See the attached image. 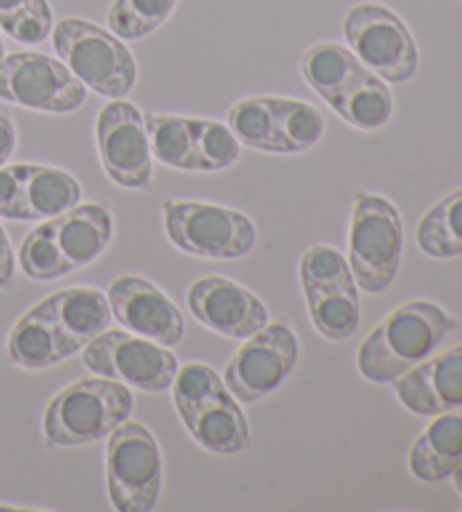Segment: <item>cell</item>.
<instances>
[{
  "instance_id": "37",
  "label": "cell",
  "mask_w": 462,
  "mask_h": 512,
  "mask_svg": "<svg viewBox=\"0 0 462 512\" xmlns=\"http://www.w3.org/2000/svg\"><path fill=\"white\" fill-rule=\"evenodd\" d=\"M3 57H5V43L0 39V61H3Z\"/></svg>"
},
{
  "instance_id": "22",
  "label": "cell",
  "mask_w": 462,
  "mask_h": 512,
  "mask_svg": "<svg viewBox=\"0 0 462 512\" xmlns=\"http://www.w3.org/2000/svg\"><path fill=\"white\" fill-rule=\"evenodd\" d=\"M417 246L435 260L462 255V188L442 197L417 224Z\"/></svg>"
},
{
  "instance_id": "13",
  "label": "cell",
  "mask_w": 462,
  "mask_h": 512,
  "mask_svg": "<svg viewBox=\"0 0 462 512\" xmlns=\"http://www.w3.org/2000/svg\"><path fill=\"white\" fill-rule=\"evenodd\" d=\"M188 307L201 325L230 339H248L269 325V310L262 300L221 276L199 278L190 285Z\"/></svg>"
},
{
  "instance_id": "26",
  "label": "cell",
  "mask_w": 462,
  "mask_h": 512,
  "mask_svg": "<svg viewBox=\"0 0 462 512\" xmlns=\"http://www.w3.org/2000/svg\"><path fill=\"white\" fill-rule=\"evenodd\" d=\"M309 316L318 334L330 341L350 339L359 328L361 305L354 291H305Z\"/></svg>"
},
{
  "instance_id": "11",
  "label": "cell",
  "mask_w": 462,
  "mask_h": 512,
  "mask_svg": "<svg viewBox=\"0 0 462 512\" xmlns=\"http://www.w3.org/2000/svg\"><path fill=\"white\" fill-rule=\"evenodd\" d=\"M97 152L109 179L127 190H145L154 179L145 116L131 102L104 104L95 122Z\"/></svg>"
},
{
  "instance_id": "2",
  "label": "cell",
  "mask_w": 462,
  "mask_h": 512,
  "mask_svg": "<svg viewBox=\"0 0 462 512\" xmlns=\"http://www.w3.org/2000/svg\"><path fill=\"white\" fill-rule=\"evenodd\" d=\"M131 411L133 393L127 384L84 377L52 397L43 416V440L50 449L91 445L111 436Z\"/></svg>"
},
{
  "instance_id": "20",
  "label": "cell",
  "mask_w": 462,
  "mask_h": 512,
  "mask_svg": "<svg viewBox=\"0 0 462 512\" xmlns=\"http://www.w3.org/2000/svg\"><path fill=\"white\" fill-rule=\"evenodd\" d=\"M190 436L212 454H237L248 447V420L235 397L228 393L203 404L183 420Z\"/></svg>"
},
{
  "instance_id": "16",
  "label": "cell",
  "mask_w": 462,
  "mask_h": 512,
  "mask_svg": "<svg viewBox=\"0 0 462 512\" xmlns=\"http://www.w3.org/2000/svg\"><path fill=\"white\" fill-rule=\"evenodd\" d=\"M462 463V406L433 416L408 452V470L417 481L449 479Z\"/></svg>"
},
{
  "instance_id": "9",
  "label": "cell",
  "mask_w": 462,
  "mask_h": 512,
  "mask_svg": "<svg viewBox=\"0 0 462 512\" xmlns=\"http://www.w3.org/2000/svg\"><path fill=\"white\" fill-rule=\"evenodd\" d=\"M0 100L41 113H73L86 102V86L64 61L14 52L0 61Z\"/></svg>"
},
{
  "instance_id": "18",
  "label": "cell",
  "mask_w": 462,
  "mask_h": 512,
  "mask_svg": "<svg viewBox=\"0 0 462 512\" xmlns=\"http://www.w3.org/2000/svg\"><path fill=\"white\" fill-rule=\"evenodd\" d=\"M7 355L16 366L28 370L52 368L68 359L46 300H41L16 321L7 339Z\"/></svg>"
},
{
  "instance_id": "8",
  "label": "cell",
  "mask_w": 462,
  "mask_h": 512,
  "mask_svg": "<svg viewBox=\"0 0 462 512\" xmlns=\"http://www.w3.org/2000/svg\"><path fill=\"white\" fill-rule=\"evenodd\" d=\"M82 364L97 377L115 379L145 393L170 391L179 361L161 343L124 330H104L84 348Z\"/></svg>"
},
{
  "instance_id": "24",
  "label": "cell",
  "mask_w": 462,
  "mask_h": 512,
  "mask_svg": "<svg viewBox=\"0 0 462 512\" xmlns=\"http://www.w3.org/2000/svg\"><path fill=\"white\" fill-rule=\"evenodd\" d=\"M334 111L354 129L377 131L384 129L393 118V95L384 79L368 70L341 95Z\"/></svg>"
},
{
  "instance_id": "21",
  "label": "cell",
  "mask_w": 462,
  "mask_h": 512,
  "mask_svg": "<svg viewBox=\"0 0 462 512\" xmlns=\"http://www.w3.org/2000/svg\"><path fill=\"white\" fill-rule=\"evenodd\" d=\"M82 201V185L70 172L50 165L23 163L25 222L52 219Z\"/></svg>"
},
{
  "instance_id": "15",
  "label": "cell",
  "mask_w": 462,
  "mask_h": 512,
  "mask_svg": "<svg viewBox=\"0 0 462 512\" xmlns=\"http://www.w3.org/2000/svg\"><path fill=\"white\" fill-rule=\"evenodd\" d=\"M46 303L68 357L84 350L113 321L109 298L93 287H70L57 291V294L46 298Z\"/></svg>"
},
{
  "instance_id": "29",
  "label": "cell",
  "mask_w": 462,
  "mask_h": 512,
  "mask_svg": "<svg viewBox=\"0 0 462 512\" xmlns=\"http://www.w3.org/2000/svg\"><path fill=\"white\" fill-rule=\"evenodd\" d=\"M300 285L302 291H354L350 262L330 244H316L300 258Z\"/></svg>"
},
{
  "instance_id": "17",
  "label": "cell",
  "mask_w": 462,
  "mask_h": 512,
  "mask_svg": "<svg viewBox=\"0 0 462 512\" xmlns=\"http://www.w3.org/2000/svg\"><path fill=\"white\" fill-rule=\"evenodd\" d=\"M52 226L73 271L93 264L113 240V217L100 203H77L68 213L52 217Z\"/></svg>"
},
{
  "instance_id": "1",
  "label": "cell",
  "mask_w": 462,
  "mask_h": 512,
  "mask_svg": "<svg viewBox=\"0 0 462 512\" xmlns=\"http://www.w3.org/2000/svg\"><path fill=\"white\" fill-rule=\"evenodd\" d=\"M456 319L431 300H411L390 312L357 352L359 373L372 384H393L397 377L431 357Z\"/></svg>"
},
{
  "instance_id": "36",
  "label": "cell",
  "mask_w": 462,
  "mask_h": 512,
  "mask_svg": "<svg viewBox=\"0 0 462 512\" xmlns=\"http://www.w3.org/2000/svg\"><path fill=\"white\" fill-rule=\"evenodd\" d=\"M451 481H453V488L462 494V463L458 465V470L451 474Z\"/></svg>"
},
{
  "instance_id": "19",
  "label": "cell",
  "mask_w": 462,
  "mask_h": 512,
  "mask_svg": "<svg viewBox=\"0 0 462 512\" xmlns=\"http://www.w3.org/2000/svg\"><path fill=\"white\" fill-rule=\"evenodd\" d=\"M300 73L305 77V82L312 86V91L321 95L334 109L341 95L354 82H359L368 73V68L354 57L350 48L334 41H321L305 50V55L300 59Z\"/></svg>"
},
{
  "instance_id": "5",
  "label": "cell",
  "mask_w": 462,
  "mask_h": 512,
  "mask_svg": "<svg viewBox=\"0 0 462 512\" xmlns=\"http://www.w3.org/2000/svg\"><path fill=\"white\" fill-rule=\"evenodd\" d=\"M165 233L188 255L206 260H239L257 242L255 224L239 210L203 201H165Z\"/></svg>"
},
{
  "instance_id": "35",
  "label": "cell",
  "mask_w": 462,
  "mask_h": 512,
  "mask_svg": "<svg viewBox=\"0 0 462 512\" xmlns=\"http://www.w3.org/2000/svg\"><path fill=\"white\" fill-rule=\"evenodd\" d=\"M14 251L3 224H0V289L7 287L14 278Z\"/></svg>"
},
{
  "instance_id": "3",
  "label": "cell",
  "mask_w": 462,
  "mask_h": 512,
  "mask_svg": "<svg viewBox=\"0 0 462 512\" xmlns=\"http://www.w3.org/2000/svg\"><path fill=\"white\" fill-rule=\"evenodd\" d=\"M52 46L79 82L93 93L124 100L136 86L138 66L131 50L113 32L77 16L52 28Z\"/></svg>"
},
{
  "instance_id": "30",
  "label": "cell",
  "mask_w": 462,
  "mask_h": 512,
  "mask_svg": "<svg viewBox=\"0 0 462 512\" xmlns=\"http://www.w3.org/2000/svg\"><path fill=\"white\" fill-rule=\"evenodd\" d=\"M19 267L30 280L39 282H50L73 273L57 244L52 219L37 226L34 231L28 233V237H25L19 249Z\"/></svg>"
},
{
  "instance_id": "10",
  "label": "cell",
  "mask_w": 462,
  "mask_h": 512,
  "mask_svg": "<svg viewBox=\"0 0 462 512\" xmlns=\"http://www.w3.org/2000/svg\"><path fill=\"white\" fill-rule=\"evenodd\" d=\"M300 357L296 332L287 323H269L251 334L224 370L230 395L244 404L278 391Z\"/></svg>"
},
{
  "instance_id": "23",
  "label": "cell",
  "mask_w": 462,
  "mask_h": 512,
  "mask_svg": "<svg viewBox=\"0 0 462 512\" xmlns=\"http://www.w3.org/2000/svg\"><path fill=\"white\" fill-rule=\"evenodd\" d=\"M145 127L151 156L158 163L174 167V170L199 172L197 143H194V118L147 113Z\"/></svg>"
},
{
  "instance_id": "14",
  "label": "cell",
  "mask_w": 462,
  "mask_h": 512,
  "mask_svg": "<svg viewBox=\"0 0 462 512\" xmlns=\"http://www.w3.org/2000/svg\"><path fill=\"white\" fill-rule=\"evenodd\" d=\"M397 400L415 416L438 413L462 406V346L426 357L393 382Z\"/></svg>"
},
{
  "instance_id": "34",
  "label": "cell",
  "mask_w": 462,
  "mask_h": 512,
  "mask_svg": "<svg viewBox=\"0 0 462 512\" xmlns=\"http://www.w3.org/2000/svg\"><path fill=\"white\" fill-rule=\"evenodd\" d=\"M0 217L10 222H25L23 163L0 167Z\"/></svg>"
},
{
  "instance_id": "7",
  "label": "cell",
  "mask_w": 462,
  "mask_h": 512,
  "mask_svg": "<svg viewBox=\"0 0 462 512\" xmlns=\"http://www.w3.org/2000/svg\"><path fill=\"white\" fill-rule=\"evenodd\" d=\"M343 37L354 57L388 84H404L417 73L420 55L413 34L384 5H354L343 19Z\"/></svg>"
},
{
  "instance_id": "6",
  "label": "cell",
  "mask_w": 462,
  "mask_h": 512,
  "mask_svg": "<svg viewBox=\"0 0 462 512\" xmlns=\"http://www.w3.org/2000/svg\"><path fill=\"white\" fill-rule=\"evenodd\" d=\"M106 488L115 510L149 512L163 488V456L140 422H122L106 445Z\"/></svg>"
},
{
  "instance_id": "32",
  "label": "cell",
  "mask_w": 462,
  "mask_h": 512,
  "mask_svg": "<svg viewBox=\"0 0 462 512\" xmlns=\"http://www.w3.org/2000/svg\"><path fill=\"white\" fill-rule=\"evenodd\" d=\"M174 406L181 420L190 418L203 404L215 400V397L228 393V386L215 370L206 364H188L179 368L172 384Z\"/></svg>"
},
{
  "instance_id": "28",
  "label": "cell",
  "mask_w": 462,
  "mask_h": 512,
  "mask_svg": "<svg viewBox=\"0 0 462 512\" xmlns=\"http://www.w3.org/2000/svg\"><path fill=\"white\" fill-rule=\"evenodd\" d=\"M176 10V0H113L106 23L122 41H138L154 34Z\"/></svg>"
},
{
  "instance_id": "4",
  "label": "cell",
  "mask_w": 462,
  "mask_h": 512,
  "mask_svg": "<svg viewBox=\"0 0 462 512\" xmlns=\"http://www.w3.org/2000/svg\"><path fill=\"white\" fill-rule=\"evenodd\" d=\"M348 249L359 289L381 294L393 285L404 249V226L395 203L372 192L354 194Z\"/></svg>"
},
{
  "instance_id": "12",
  "label": "cell",
  "mask_w": 462,
  "mask_h": 512,
  "mask_svg": "<svg viewBox=\"0 0 462 512\" xmlns=\"http://www.w3.org/2000/svg\"><path fill=\"white\" fill-rule=\"evenodd\" d=\"M113 319L124 330L170 348L185 337V319L174 300L154 282L140 276H120L109 285Z\"/></svg>"
},
{
  "instance_id": "25",
  "label": "cell",
  "mask_w": 462,
  "mask_h": 512,
  "mask_svg": "<svg viewBox=\"0 0 462 512\" xmlns=\"http://www.w3.org/2000/svg\"><path fill=\"white\" fill-rule=\"evenodd\" d=\"M226 125L246 147L269 154H289V147L275 125L269 97H248V100L233 104Z\"/></svg>"
},
{
  "instance_id": "31",
  "label": "cell",
  "mask_w": 462,
  "mask_h": 512,
  "mask_svg": "<svg viewBox=\"0 0 462 512\" xmlns=\"http://www.w3.org/2000/svg\"><path fill=\"white\" fill-rule=\"evenodd\" d=\"M0 30L25 46H37L52 34L48 0H0Z\"/></svg>"
},
{
  "instance_id": "27",
  "label": "cell",
  "mask_w": 462,
  "mask_h": 512,
  "mask_svg": "<svg viewBox=\"0 0 462 512\" xmlns=\"http://www.w3.org/2000/svg\"><path fill=\"white\" fill-rule=\"evenodd\" d=\"M275 125L289 154H300L321 143L325 134V118L314 104L291 100V97H269Z\"/></svg>"
},
{
  "instance_id": "33",
  "label": "cell",
  "mask_w": 462,
  "mask_h": 512,
  "mask_svg": "<svg viewBox=\"0 0 462 512\" xmlns=\"http://www.w3.org/2000/svg\"><path fill=\"white\" fill-rule=\"evenodd\" d=\"M194 143H197L199 172H221L237 163L242 143L226 122L194 118Z\"/></svg>"
}]
</instances>
